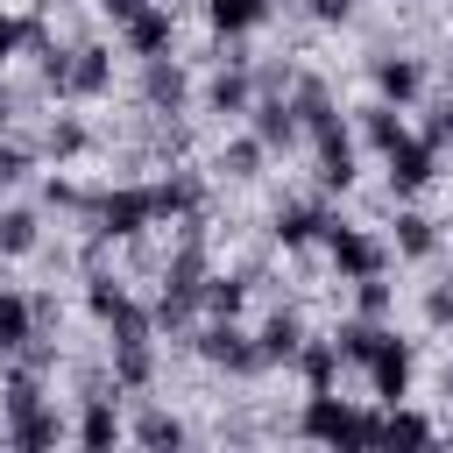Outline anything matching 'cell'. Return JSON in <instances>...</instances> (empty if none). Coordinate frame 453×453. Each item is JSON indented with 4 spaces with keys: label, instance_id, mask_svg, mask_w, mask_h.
<instances>
[{
    "label": "cell",
    "instance_id": "1",
    "mask_svg": "<svg viewBox=\"0 0 453 453\" xmlns=\"http://www.w3.org/2000/svg\"><path fill=\"white\" fill-rule=\"evenodd\" d=\"M297 432L304 439H326V446H375L382 439V418L361 411V403H347V396H333V389H311L304 411H297Z\"/></svg>",
    "mask_w": 453,
    "mask_h": 453
},
{
    "label": "cell",
    "instance_id": "2",
    "mask_svg": "<svg viewBox=\"0 0 453 453\" xmlns=\"http://www.w3.org/2000/svg\"><path fill=\"white\" fill-rule=\"evenodd\" d=\"M319 248H326V262L340 269V283H361V276H382V262H389L375 234H361V226H340V219L326 226V241H319Z\"/></svg>",
    "mask_w": 453,
    "mask_h": 453
},
{
    "label": "cell",
    "instance_id": "3",
    "mask_svg": "<svg viewBox=\"0 0 453 453\" xmlns=\"http://www.w3.org/2000/svg\"><path fill=\"white\" fill-rule=\"evenodd\" d=\"M149 226H156L149 184H113V191L99 198V234H106V241H134V234H149Z\"/></svg>",
    "mask_w": 453,
    "mask_h": 453
},
{
    "label": "cell",
    "instance_id": "4",
    "mask_svg": "<svg viewBox=\"0 0 453 453\" xmlns=\"http://www.w3.org/2000/svg\"><path fill=\"white\" fill-rule=\"evenodd\" d=\"M191 340H198V354H205L212 368H226V375H255V368H269V361H262V340H248L234 319H212V326L191 333Z\"/></svg>",
    "mask_w": 453,
    "mask_h": 453
},
{
    "label": "cell",
    "instance_id": "5",
    "mask_svg": "<svg viewBox=\"0 0 453 453\" xmlns=\"http://www.w3.org/2000/svg\"><path fill=\"white\" fill-rule=\"evenodd\" d=\"M120 50L142 57V64H149V57H170V50H177V14H170V0H149L134 21H120Z\"/></svg>",
    "mask_w": 453,
    "mask_h": 453
},
{
    "label": "cell",
    "instance_id": "6",
    "mask_svg": "<svg viewBox=\"0 0 453 453\" xmlns=\"http://www.w3.org/2000/svg\"><path fill=\"white\" fill-rule=\"evenodd\" d=\"M382 170H389V191H396V198H411V191H425V184L439 177V149H432L425 134H403V142L382 156Z\"/></svg>",
    "mask_w": 453,
    "mask_h": 453
},
{
    "label": "cell",
    "instance_id": "7",
    "mask_svg": "<svg viewBox=\"0 0 453 453\" xmlns=\"http://www.w3.org/2000/svg\"><path fill=\"white\" fill-rule=\"evenodd\" d=\"M361 368H368V389H375L382 403H403V389H411V340L382 333V340H375V354H368Z\"/></svg>",
    "mask_w": 453,
    "mask_h": 453
},
{
    "label": "cell",
    "instance_id": "8",
    "mask_svg": "<svg viewBox=\"0 0 453 453\" xmlns=\"http://www.w3.org/2000/svg\"><path fill=\"white\" fill-rule=\"evenodd\" d=\"M42 319H50V297H28V290H0V354H28Z\"/></svg>",
    "mask_w": 453,
    "mask_h": 453
},
{
    "label": "cell",
    "instance_id": "9",
    "mask_svg": "<svg viewBox=\"0 0 453 453\" xmlns=\"http://www.w3.org/2000/svg\"><path fill=\"white\" fill-rule=\"evenodd\" d=\"M311 142H319V170H311V177H319V191H354V177H361V170H354V142H347V127L333 120V127H319Z\"/></svg>",
    "mask_w": 453,
    "mask_h": 453
},
{
    "label": "cell",
    "instance_id": "10",
    "mask_svg": "<svg viewBox=\"0 0 453 453\" xmlns=\"http://www.w3.org/2000/svg\"><path fill=\"white\" fill-rule=\"evenodd\" d=\"M248 127L262 134V149H290V142L304 134V120H297V106H290L283 92H269V99H255V106H248Z\"/></svg>",
    "mask_w": 453,
    "mask_h": 453
},
{
    "label": "cell",
    "instance_id": "11",
    "mask_svg": "<svg viewBox=\"0 0 453 453\" xmlns=\"http://www.w3.org/2000/svg\"><path fill=\"white\" fill-rule=\"evenodd\" d=\"M106 92H113V50L106 42L71 50V99H106Z\"/></svg>",
    "mask_w": 453,
    "mask_h": 453
},
{
    "label": "cell",
    "instance_id": "12",
    "mask_svg": "<svg viewBox=\"0 0 453 453\" xmlns=\"http://www.w3.org/2000/svg\"><path fill=\"white\" fill-rule=\"evenodd\" d=\"M375 92L389 99V106H418V92H425V64L418 57H375Z\"/></svg>",
    "mask_w": 453,
    "mask_h": 453
},
{
    "label": "cell",
    "instance_id": "13",
    "mask_svg": "<svg viewBox=\"0 0 453 453\" xmlns=\"http://www.w3.org/2000/svg\"><path fill=\"white\" fill-rule=\"evenodd\" d=\"M326 226H333V219H326L319 205H276V226H269V234H276L283 255H297V248H319Z\"/></svg>",
    "mask_w": 453,
    "mask_h": 453
},
{
    "label": "cell",
    "instance_id": "14",
    "mask_svg": "<svg viewBox=\"0 0 453 453\" xmlns=\"http://www.w3.org/2000/svg\"><path fill=\"white\" fill-rule=\"evenodd\" d=\"M156 382V347L142 340H113V389H149Z\"/></svg>",
    "mask_w": 453,
    "mask_h": 453
},
{
    "label": "cell",
    "instance_id": "15",
    "mask_svg": "<svg viewBox=\"0 0 453 453\" xmlns=\"http://www.w3.org/2000/svg\"><path fill=\"white\" fill-rule=\"evenodd\" d=\"M205 106L212 113H248L255 106V85H248V64H226L212 85H205Z\"/></svg>",
    "mask_w": 453,
    "mask_h": 453
},
{
    "label": "cell",
    "instance_id": "16",
    "mask_svg": "<svg viewBox=\"0 0 453 453\" xmlns=\"http://www.w3.org/2000/svg\"><path fill=\"white\" fill-rule=\"evenodd\" d=\"M389 248H396L403 262H425V255L439 248V234H432L425 212H396V219H389Z\"/></svg>",
    "mask_w": 453,
    "mask_h": 453
},
{
    "label": "cell",
    "instance_id": "17",
    "mask_svg": "<svg viewBox=\"0 0 453 453\" xmlns=\"http://www.w3.org/2000/svg\"><path fill=\"white\" fill-rule=\"evenodd\" d=\"M432 439H439L432 418H418V411H403V403L382 411V439H375V446H432Z\"/></svg>",
    "mask_w": 453,
    "mask_h": 453
},
{
    "label": "cell",
    "instance_id": "18",
    "mask_svg": "<svg viewBox=\"0 0 453 453\" xmlns=\"http://www.w3.org/2000/svg\"><path fill=\"white\" fill-rule=\"evenodd\" d=\"M205 21H212L219 35H248V28L269 21V0H205Z\"/></svg>",
    "mask_w": 453,
    "mask_h": 453
},
{
    "label": "cell",
    "instance_id": "19",
    "mask_svg": "<svg viewBox=\"0 0 453 453\" xmlns=\"http://www.w3.org/2000/svg\"><path fill=\"white\" fill-rule=\"evenodd\" d=\"M403 134H411V127H403V106H389V99H382V106H368V113H361V142H368L375 156H389Z\"/></svg>",
    "mask_w": 453,
    "mask_h": 453
},
{
    "label": "cell",
    "instance_id": "20",
    "mask_svg": "<svg viewBox=\"0 0 453 453\" xmlns=\"http://www.w3.org/2000/svg\"><path fill=\"white\" fill-rule=\"evenodd\" d=\"M255 340H262V361H297V347H304V319H297V311H276Z\"/></svg>",
    "mask_w": 453,
    "mask_h": 453
},
{
    "label": "cell",
    "instance_id": "21",
    "mask_svg": "<svg viewBox=\"0 0 453 453\" xmlns=\"http://www.w3.org/2000/svg\"><path fill=\"white\" fill-rule=\"evenodd\" d=\"M78 439H85V446H113V439H120V411H113V396H85V411H78Z\"/></svg>",
    "mask_w": 453,
    "mask_h": 453
},
{
    "label": "cell",
    "instance_id": "22",
    "mask_svg": "<svg viewBox=\"0 0 453 453\" xmlns=\"http://www.w3.org/2000/svg\"><path fill=\"white\" fill-rule=\"evenodd\" d=\"M42 42H50L42 14H7V7H0V64H7L14 50H42Z\"/></svg>",
    "mask_w": 453,
    "mask_h": 453
},
{
    "label": "cell",
    "instance_id": "23",
    "mask_svg": "<svg viewBox=\"0 0 453 453\" xmlns=\"http://www.w3.org/2000/svg\"><path fill=\"white\" fill-rule=\"evenodd\" d=\"M149 106H156V113H177V106H184V71H177L170 57H149Z\"/></svg>",
    "mask_w": 453,
    "mask_h": 453
},
{
    "label": "cell",
    "instance_id": "24",
    "mask_svg": "<svg viewBox=\"0 0 453 453\" xmlns=\"http://www.w3.org/2000/svg\"><path fill=\"white\" fill-rule=\"evenodd\" d=\"M262 156H269V149H262V134H255V127H248V134H234V142H226V149H219V170H226V177H241V184H248V177H262Z\"/></svg>",
    "mask_w": 453,
    "mask_h": 453
},
{
    "label": "cell",
    "instance_id": "25",
    "mask_svg": "<svg viewBox=\"0 0 453 453\" xmlns=\"http://www.w3.org/2000/svg\"><path fill=\"white\" fill-rule=\"evenodd\" d=\"M297 368H304V389H333L340 347H333V340H304V347H297Z\"/></svg>",
    "mask_w": 453,
    "mask_h": 453
},
{
    "label": "cell",
    "instance_id": "26",
    "mask_svg": "<svg viewBox=\"0 0 453 453\" xmlns=\"http://www.w3.org/2000/svg\"><path fill=\"white\" fill-rule=\"evenodd\" d=\"M149 198H156V219H191L198 184H191V177H163V184H149Z\"/></svg>",
    "mask_w": 453,
    "mask_h": 453
},
{
    "label": "cell",
    "instance_id": "27",
    "mask_svg": "<svg viewBox=\"0 0 453 453\" xmlns=\"http://www.w3.org/2000/svg\"><path fill=\"white\" fill-rule=\"evenodd\" d=\"M7 439H14V446H57V439H64V418H57V411L42 403V411L14 418V425H7Z\"/></svg>",
    "mask_w": 453,
    "mask_h": 453
},
{
    "label": "cell",
    "instance_id": "28",
    "mask_svg": "<svg viewBox=\"0 0 453 453\" xmlns=\"http://www.w3.org/2000/svg\"><path fill=\"white\" fill-rule=\"evenodd\" d=\"M198 304H205L212 319H234V311L248 304V283H241V276H205V297H198Z\"/></svg>",
    "mask_w": 453,
    "mask_h": 453
},
{
    "label": "cell",
    "instance_id": "29",
    "mask_svg": "<svg viewBox=\"0 0 453 453\" xmlns=\"http://www.w3.org/2000/svg\"><path fill=\"white\" fill-rule=\"evenodd\" d=\"M0 255H35V212H0Z\"/></svg>",
    "mask_w": 453,
    "mask_h": 453
},
{
    "label": "cell",
    "instance_id": "30",
    "mask_svg": "<svg viewBox=\"0 0 453 453\" xmlns=\"http://www.w3.org/2000/svg\"><path fill=\"white\" fill-rule=\"evenodd\" d=\"M85 142H92V134H85V120H71V113H64V120H50V156H57V163L85 156Z\"/></svg>",
    "mask_w": 453,
    "mask_h": 453
},
{
    "label": "cell",
    "instance_id": "31",
    "mask_svg": "<svg viewBox=\"0 0 453 453\" xmlns=\"http://www.w3.org/2000/svg\"><path fill=\"white\" fill-rule=\"evenodd\" d=\"M134 439H142V446H177V439H184V425H177L170 411H149V418L134 425Z\"/></svg>",
    "mask_w": 453,
    "mask_h": 453
},
{
    "label": "cell",
    "instance_id": "32",
    "mask_svg": "<svg viewBox=\"0 0 453 453\" xmlns=\"http://www.w3.org/2000/svg\"><path fill=\"white\" fill-rule=\"evenodd\" d=\"M354 311H361V319H382V311H389V283H382V276H361V283H354Z\"/></svg>",
    "mask_w": 453,
    "mask_h": 453
},
{
    "label": "cell",
    "instance_id": "33",
    "mask_svg": "<svg viewBox=\"0 0 453 453\" xmlns=\"http://www.w3.org/2000/svg\"><path fill=\"white\" fill-rule=\"evenodd\" d=\"M21 177H28V149L21 142H0V191H14Z\"/></svg>",
    "mask_w": 453,
    "mask_h": 453
},
{
    "label": "cell",
    "instance_id": "34",
    "mask_svg": "<svg viewBox=\"0 0 453 453\" xmlns=\"http://www.w3.org/2000/svg\"><path fill=\"white\" fill-rule=\"evenodd\" d=\"M425 142H432V149H446V142H453V106H439V113L425 120Z\"/></svg>",
    "mask_w": 453,
    "mask_h": 453
},
{
    "label": "cell",
    "instance_id": "35",
    "mask_svg": "<svg viewBox=\"0 0 453 453\" xmlns=\"http://www.w3.org/2000/svg\"><path fill=\"white\" fill-rule=\"evenodd\" d=\"M425 319H432V326H453V290H432V297H425Z\"/></svg>",
    "mask_w": 453,
    "mask_h": 453
},
{
    "label": "cell",
    "instance_id": "36",
    "mask_svg": "<svg viewBox=\"0 0 453 453\" xmlns=\"http://www.w3.org/2000/svg\"><path fill=\"white\" fill-rule=\"evenodd\" d=\"M142 7H149V0H99V14H106V21H113V28H120V21H134V14H142Z\"/></svg>",
    "mask_w": 453,
    "mask_h": 453
},
{
    "label": "cell",
    "instance_id": "37",
    "mask_svg": "<svg viewBox=\"0 0 453 453\" xmlns=\"http://www.w3.org/2000/svg\"><path fill=\"white\" fill-rule=\"evenodd\" d=\"M347 14H354V0H311V21H326V28L347 21Z\"/></svg>",
    "mask_w": 453,
    "mask_h": 453
},
{
    "label": "cell",
    "instance_id": "38",
    "mask_svg": "<svg viewBox=\"0 0 453 453\" xmlns=\"http://www.w3.org/2000/svg\"><path fill=\"white\" fill-rule=\"evenodd\" d=\"M0 127H7V92H0Z\"/></svg>",
    "mask_w": 453,
    "mask_h": 453
}]
</instances>
